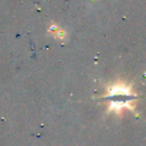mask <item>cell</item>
<instances>
[{"mask_svg": "<svg viewBox=\"0 0 146 146\" xmlns=\"http://www.w3.org/2000/svg\"><path fill=\"white\" fill-rule=\"evenodd\" d=\"M106 97L110 100L108 110L119 112L123 107H130L131 108V100L133 98V95L131 94V87L127 86L124 83H115L108 88Z\"/></svg>", "mask_w": 146, "mask_h": 146, "instance_id": "6da1fadb", "label": "cell"}]
</instances>
